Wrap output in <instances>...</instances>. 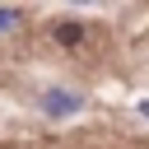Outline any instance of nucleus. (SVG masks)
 <instances>
[{
  "mask_svg": "<svg viewBox=\"0 0 149 149\" xmlns=\"http://www.w3.org/2000/svg\"><path fill=\"white\" fill-rule=\"evenodd\" d=\"M42 107H47V112H51V116H65V112H74V107H79V102H74V98H70V93H47V98H42Z\"/></svg>",
  "mask_w": 149,
  "mask_h": 149,
  "instance_id": "obj_1",
  "label": "nucleus"
},
{
  "mask_svg": "<svg viewBox=\"0 0 149 149\" xmlns=\"http://www.w3.org/2000/svg\"><path fill=\"white\" fill-rule=\"evenodd\" d=\"M14 23H19V14H14V9H0V33H5V28H14Z\"/></svg>",
  "mask_w": 149,
  "mask_h": 149,
  "instance_id": "obj_3",
  "label": "nucleus"
},
{
  "mask_svg": "<svg viewBox=\"0 0 149 149\" xmlns=\"http://www.w3.org/2000/svg\"><path fill=\"white\" fill-rule=\"evenodd\" d=\"M56 37L70 47V42H79V28H74V23H61V28H56Z\"/></svg>",
  "mask_w": 149,
  "mask_h": 149,
  "instance_id": "obj_2",
  "label": "nucleus"
}]
</instances>
